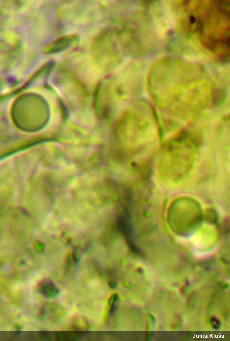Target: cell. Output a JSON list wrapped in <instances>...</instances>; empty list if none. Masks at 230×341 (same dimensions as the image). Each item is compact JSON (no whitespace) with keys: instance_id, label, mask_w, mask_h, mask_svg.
<instances>
[{"instance_id":"2","label":"cell","mask_w":230,"mask_h":341,"mask_svg":"<svg viewBox=\"0 0 230 341\" xmlns=\"http://www.w3.org/2000/svg\"><path fill=\"white\" fill-rule=\"evenodd\" d=\"M78 40L75 34L62 36L48 45L44 51L48 53H57L66 49Z\"/></svg>"},{"instance_id":"1","label":"cell","mask_w":230,"mask_h":341,"mask_svg":"<svg viewBox=\"0 0 230 341\" xmlns=\"http://www.w3.org/2000/svg\"><path fill=\"white\" fill-rule=\"evenodd\" d=\"M110 31H104L95 38L93 43V53L95 60L104 69L110 67L114 57V46Z\"/></svg>"}]
</instances>
